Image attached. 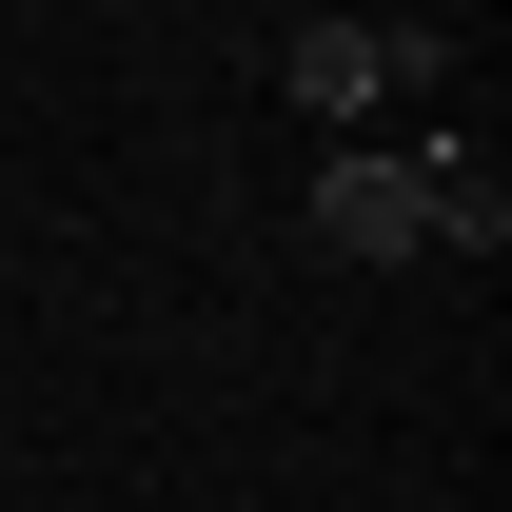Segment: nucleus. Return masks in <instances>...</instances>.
Segmentation results:
<instances>
[{"instance_id": "obj_1", "label": "nucleus", "mask_w": 512, "mask_h": 512, "mask_svg": "<svg viewBox=\"0 0 512 512\" xmlns=\"http://www.w3.org/2000/svg\"><path fill=\"white\" fill-rule=\"evenodd\" d=\"M276 79H296L316 119H375V99H434L453 40H434V20H296V40H276Z\"/></svg>"}, {"instance_id": "obj_2", "label": "nucleus", "mask_w": 512, "mask_h": 512, "mask_svg": "<svg viewBox=\"0 0 512 512\" xmlns=\"http://www.w3.org/2000/svg\"><path fill=\"white\" fill-rule=\"evenodd\" d=\"M316 256H355V276H394V256H434V178H414L394 138L316 158Z\"/></svg>"}, {"instance_id": "obj_3", "label": "nucleus", "mask_w": 512, "mask_h": 512, "mask_svg": "<svg viewBox=\"0 0 512 512\" xmlns=\"http://www.w3.org/2000/svg\"><path fill=\"white\" fill-rule=\"evenodd\" d=\"M414 178H434V237H453V256H493V237H512V178L473 158V138H434Z\"/></svg>"}]
</instances>
